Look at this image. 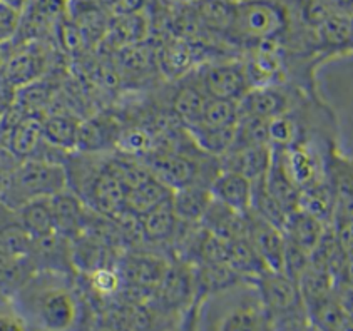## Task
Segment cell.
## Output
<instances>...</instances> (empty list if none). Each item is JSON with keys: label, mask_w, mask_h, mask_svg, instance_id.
Returning a JSON list of instances; mask_svg holds the SVG:
<instances>
[{"label": "cell", "mask_w": 353, "mask_h": 331, "mask_svg": "<svg viewBox=\"0 0 353 331\" xmlns=\"http://www.w3.org/2000/svg\"><path fill=\"white\" fill-rule=\"evenodd\" d=\"M29 331H85L91 310L65 270L39 268L9 298Z\"/></svg>", "instance_id": "6da1fadb"}, {"label": "cell", "mask_w": 353, "mask_h": 331, "mask_svg": "<svg viewBox=\"0 0 353 331\" xmlns=\"http://www.w3.org/2000/svg\"><path fill=\"white\" fill-rule=\"evenodd\" d=\"M194 331H273L254 279L208 291L194 308Z\"/></svg>", "instance_id": "7a4b0ae2"}, {"label": "cell", "mask_w": 353, "mask_h": 331, "mask_svg": "<svg viewBox=\"0 0 353 331\" xmlns=\"http://www.w3.org/2000/svg\"><path fill=\"white\" fill-rule=\"evenodd\" d=\"M68 188V171L64 164L29 157L21 161L3 177L0 204L15 212L30 201L52 198Z\"/></svg>", "instance_id": "3957f363"}, {"label": "cell", "mask_w": 353, "mask_h": 331, "mask_svg": "<svg viewBox=\"0 0 353 331\" xmlns=\"http://www.w3.org/2000/svg\"><path fill=\"white\" fill-rule=\"evenodd\" d=\"M292 12L285 0H233L226 34L245 46L281 42L288 34Z\"/></svg>", "instance_id": "277c9868"}, {"label": "cell", "mask_w": 353, "mask_h": 331, "mask_svg": "<svg viewBox=\"0 0 353 331\" xmlns=\"http://www.w3.org/2000/svg\"><path fill=\"white\" fill-rule=\"evenodd\" d=\"M273 331H301L312 325L298 281L285 273L265 271L254 278Z\"/></svg>", "instance_id": "5b68a950"}, {"label": "cell", "mask_w": 353, "mask_h": 331, "mask_svg": "<svg viewBox=\"0 0 353 331\" xmlns=\"http://www.w3.org/2000/svg\"><path fill=\"white\" fill-rule=\"evenodd\" d=\"M273 151H276L286 174L300 191L328 181V163L325 161L320 149L307 137H301L296 144L290 146V148L273 149Z\"/></svg>", "instance_id": "8992f818"}, {"label": "cell", "mask_w": 353, "mask_h": 331, "mask_svg": "<svg viewBox=\"0 0 353 331\" xmlns=\"http://www.w3.org/2000/svg\"><path fill=\"white\" fill-rule=\"evenodd\" d=\"M196 84L208 97L239 101L250 89L241 61L213 62L199 69Z\"/></svg>", "instance_id": "52a82bcc"}, {"label": "cell", "mask_w": 353, "mask_h": 331, "mask_svg": "<svg viewBox=\"0 0 353 331\" xmlns=\"http://www.w3.org/2000/svg\"><path fill=\"white\" fill-rule=\"evenodd\" d=\"M246 239L266 271L281 273L283 270L285 236L280 228L258 218L253 212L246 216Z\"/></svg>", "instance_id": "ba28073f"}, {"label": "cell", "mask_w": 353, "mask_h": 331, "mask_svg": "<svg viewBox=\"0 0 353 331\" xmlns=\"http://www.w3.org/2000/svg\"><path fill=\"white\" fill-rule=\"evenodd\" d=\"M293 104H295V99H292V92L285 89L283 84L250 88L245 96L238 101L239 116L258 117L265 121L290 112Z\"/></svg>", "instance_id": "9c48e42d"}, {"label": "cell", "mask_w": 353, "mask_h": 331, "mask_svg": "<svg viewBox=\"0 0 353 331\" xmlns=\"http://www.w3.org/2000/svg\"><path fill=\"white\" fill-rule=\"evenodd\" d=\"M46 55L42 47H39L37 42L27 41L15 47L14 54L10 55L6 69H3L2 79L7 86L14 88L15 90L29 86L32 82L39 81L46 69Z\"/></svg>", "instance_id": "30bf717a"}, {"label": "cell", "mask_w": 353, "mask_h": 331, "mask_svg": "<svg viewBox=\"0 0 353 331\" xmlns=\"http://www.w3.org/2000/svg\"><path fill=\"white\" fill-rule=\"evenodd\" d=\"M211 198L223 204L228 210L241 216H248L251 210V196H253V183L238 172L219 169L213 176L210 184Z\"/></svg>", "instance_id": "8fae6325"}, {"label": "cell", "mask_w": 353, "mask_h": 331, "mask_svg": "<svg viewBox=\"0 0 353 331\" xmlns=\"http://www.w3.org/2000/svg\"><path fill=\"white\" fill-rule=\"evenodd\" d=\"M52 206L54 223H56L57 234L64 238H74L84 232L88 226V216H85V204L76 192L68 188L65 191L50 198Z\"/></svg>", "instance_id": "7c38bea8"}, {"label": "cell", "mask_w": 353, "mask_h": 331, "mask_svg": "<svg viewBox=\"0 0 353 331\" xmlns=\"http://www.w3.org/2000/svg\"><path fill=\"white\" fill-rule=\"evenodd\" d=\"M223 168L238 172L251 183L263 179L272 163V148L270 146H250V148L231 149L225 156L219 157Z\"/></svg>", "instance_id": "4fadbf2b"}, {"label": "cell", "mask_w": 353, "mask_h": 331, "mask_svg": "<svg viewBox=\"0 0 353 331\" xmlns=\"http://www.w3.org/2000/svg\"><path fill=\"white\" fill-rule=\"evenodd\" d=\"M327 228L319 219L307 212L295 210L286 216L283 224V236L288 243L295 244L296 248L303 250L305 253L312 254L316 248L320 246L321 239H323Z\"/></svg>", "instance_id": "5bb4252c"}, {"label": "cell", "mask_w": 353, "mask_h": 331, "mask_svg": "<svg viewBox=\"0 0 353 331\" xmlns=\"http://www.w3.org/2000/svg\"><path fill=\"white\" fill-rule=\"evenodd\" d=\"M148 169L156 179L166 184L172 191L190 186V184H198L194 179L198 166L184 156L172 154V152H170V154H158L152 157Z\"/></svg>", "instance_id": "9a60e30c"}, {"label": "cell", "mask_w": 353, "mask_h": 331, "mask_svg": "<svg viewBox=\"0 0 353 331\" xmlns=\"http://www.w3.org/2000/svg\"><path fill=\"white\" fill-rule=\"evenodd\" d=\"M81 121L72 114L54 112L42 117V139L61 151H77Z\"/></svg>", "instance_id": "2e32d148"}, {"label": "cell", "mask_w": 353, "mask_h": 331, "mask_svg": "<svg viewBox=\"0 0 353 331\" xmlns=\"http://www.w3.org/2000/svg\"><path fill=\"white\" fill-rule=\"evenodd\" d=\"M15 214H17L19 223L34 241H41V239L57 234L50 198L30 201V203L23 204L21 210L15 211Z\"/></svg>", "instance_id": "e0dca14e"}, {"label": "cell", "mask_w": 353, "mask_h": 331, "mask_svg": "<svg viewBox=\"0 0 353 331\" xmlns=\"http://www.w3.org/2000/svg\"><path fill=\"white\" fill-rule=\"evenodd\" d=\"M210 189L199 184H190L179 189H174L171 194L172 210L176 212V218L184 223H198L211 204Z\"/></svg>", "instance_id": "ac0fdd59"}, {"label": "cell", "mask_w": 353, "mask_h": 331, "mask_svg": "<svg viewBox=\"0 0 353 331\" xmlns=\"http://www.w3.org/2000/svg\"><path fill=\"white\" fill-rule=\"evenodd\" d=\"M178 223L179 219L176 218V212L172 210L171 198L141 214L139 219L141 232L148 241L152 243H163L172 238L178 230Z\"/></svg>", "instance_id": "d6986e66"}, {"label": "cell", "mask_w": 353, "mask_h": 331, "mask_svg": "<svg viewBox=\"0 0 353 331\" xmlns=\"http://www.w3.org/2000/svg\"><path fill=\"white\" fill-rule=\"evenodd\" d=\"M186 129L190 132L191 139L198 144V148L203 152L216 157H223L226 152H230L234 144V137H236V126H230V128H208V126L196 124Z\"/></svg>", "instance_id": "ffe728a7"}, {"label": "cell", "mask_w": 353, "mask_h": 331, "mask_svg": "<svg viewBox=\"0 0 353 331\" xmlns=\"http://www.w3.org/2000/svg\"><path fill=\"white\" fill-rule=\"evenodd\" d=\"M206 99V94L203 92L196 82H193V84L183 86L178 90L174 101H172V109H174L176 116L184 122V126L191 128V126H196L199 122Z\"/></svg>", "instance_id": "44dd1931"}, {"label": "cell", "mask_w": 353, "mask_h": 331, "mask_svg": "<svg viewBox=\"0 0 353 331\" xmlns=\"http://www.w3.org/2000/svg\"><path fill=\"white\" fill-rule=\"evenodd\" d=\"M266 129H268V144L272 149H286L301 139V124L293 116V110L270 119Z\"/></svg>", "instance_id": "7402d4cb"}, {"label": "cell", "mask_w": 353, "mask_h": 331, "mask_svg": "<svg viewBox=\"0 0 353 331\" xmlns=\"http://www.w3.org/2000/svg\"><path fill=\"white\" fill-rule=\"evenodd\" d=\"M239 121L238 101L208 97L198 124L208 128H230Z\"/></svg>", "instance_id": "603a6c76"}, {"label": "cell", "mask_w": 353, "mask_h": 331, "mask_svg": "<svg viewBox=\"0 0 353 331\" xmlns=\"http://www.w3.org/2000/svg\"><path fill=\"white\" fill-rule=\"evenodd\" d=\"M123 274L131 283H137V285H146L149 286L151 281L161 283V271L158 266H152L148 258H132L131 261L125 263Z\"/></svg>", "instance_id": "cb8c5ba5"}, {"label": "cell", "mask_w": 353, "mask_h": 331, "mask_svg": "<svg viewBox=\"0 0 353 331\" xmlns=\"http://www.w3.org/2000/svg\"><path fill=\"white\" fill-rule=\"evenodd\" d=\"M151 143L152 139L149 137V134L146 131H141V129H128V131L121 132L116 139L117 149L128 156L149 152Z\"/></svg>", "instance_id": "d4e9b609"}, {"label": "cell", "mask_w": 353, "mask_h": 331, "mask_svg": "<svg viewBox=\"0 0 353 331\" xmlns=\"http://www.w3.org/2000/svg\"><path fill=\"white\" fill-rule=\"evenodd\" d=\"M190 62L191 52L184 42H174L163 52V64L168 70H172L171 74H183L184 69L188 70Z\"/></svg>", "instance_id": "484cf974"}, {"label": "cell", "mask_w": 353, "mask_h": 331, "mask_svg": "<svg viewBox=\"0 0 353 331\" xmlns=\"http://www.w3.org/2000/svg\"><path fill=\"white\" fill-rule=\"evenodd\" d=\"M91 286L97 291L99 294H108L116 293L121 286V274L116 273L114 270H109V268H97V270L91 271Z\"/></svg>", "instance_id": "4316f807"}, {"label": "cell", "mask_w": 353, "mask_h": 331, "mask_svg": "<svg viewBox=\"0 0 353 331\" xmlns=\"http://www.w3.org/2000/svg\"><path fill=\"white\" fill-rule=\"evenodd\" d=\"M0 331H29L10 299L0 298Z\"/></svg>", "instance_id": "83f0119b"}, {"label": "cell", "mask_w": 353, "mask_h": 331, "mask_svg": "<svg viewBox=\"0 0 353 331\" xmlns=\"http://www.w3.org/2000/svg\"><path fill=\"white\" fill-rule=\"evenodd\" d=\"M22 14L17 10L10 9V7L0 3V44L2 42L12 41L19 32L21 27Z\"/></svg>", "instance_id": "f1b7e54d"}, {"label": "cell", "mask_w": 353, "mask_h": 331, "mask_svg": "<svg viewBox=\"0 0 353 331\" xmlns=\"http://www.w3.org/2000/svg\"><path fill=\"white\" fill-rule=\"evenodd\" d=\"M313 2L320 3L325 9L332 12H339V14L352 15V2L353 0H313Z\"/></svg>", "instance_id": "f546056e"}, {"label": "cell", "mask_w": 353, "mask_h": 331, "mask_svg": "<svg viewBox=\"0 0 353 331\" xmlns=\"http://www.w3.org/2000/svg\"><path fill=\"white\" fill-rule=\"evenodd\" d=\"M168 331H194V310L188 311L181 320Z\"/></svg>", "instance_id": "4dcf8cb0"}, {"label": "cell", "mask_w": 353, "mask_h": 331, "mask_svg": "<svg viewBox=\"0 0 353 331\" xmlns=\"http://www.w3.org/2000/svg\"><path fill=\"white\" fill-rule=\"evenodd\" d=\"M0 3H3V6L10 7V9L22 14V12L27 9V6H29V0H0Z\"/></svg>", "instance_id": "1f68e13d"}, {"label": "cell", "mask_w": 353, "mask_h": 331, "mask_svg": "<svg viewBox=\"0 0 353 331\" xmlns=\"http://www.w3.org/2000/svg\"><path fill=\"white\" fill-rule=\"evenodd\" d=\"M96 2L99 3L101 7H104L105 10H114L119 0H96Z\"/></svg>", "instance_id": "d6a6232c"}, {"label": "cell", "mask_w": 353, "mask_h": 331, "mask_svg": "<svg viewBox=\"0 0 353 331\" xmlns=\"http://www.w3.org/2000/svg\"><path fill=\"white\" fill-rule=\"evenodd\" d=\"M301 331H323V330H321L320 326H316V325H310V326H307V328L301 330Z\"/></svg>", "instance_id": "836d02e7"}]
</instances>
